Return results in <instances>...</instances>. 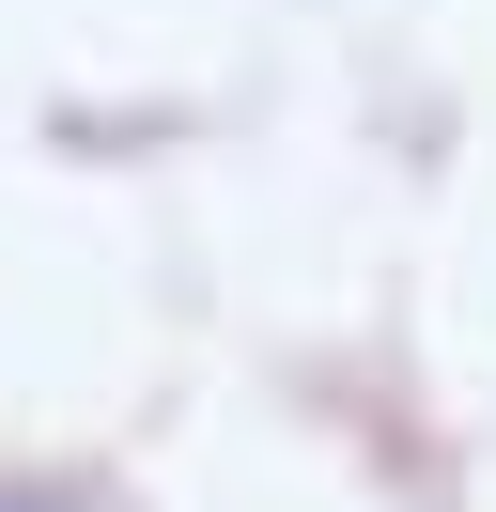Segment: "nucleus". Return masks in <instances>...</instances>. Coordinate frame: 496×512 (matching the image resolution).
<instances>
[{"instance_id":"1","label":"nucleus","mask_w":496,"mask_h":512,"mask_svg":"<svg viewBox=\"0 0 496 512\" xmlns=\"http://www.w3.org/2000/svg\"><path fill=\"white\" fill-rule=\"evenodd\" d=\"M0 512H47V497H0Z\"/></svg>"}]
</instances>
